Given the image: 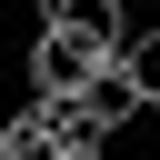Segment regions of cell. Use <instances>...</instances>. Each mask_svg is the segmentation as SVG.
Returning <instances> with one entry per match:
<instances>
[{
    "label": "cell",
    "instance_id": "1",
    "mask_svg": "<svg viewBox=\"0 0 160 160\" xmlns=\"http://www.w3.org/2000/svg\"><path fill=\"white\" fill-rule=\"evenodd\" d=\"M110 60H120V50H100V40L60 30V20H40V30H30V90H90Z\"/></svg>",
    "mask_w": 160,
    "mask_h": 160
},
{
    "label": "cell",
    "instance_id": "2",
    "mask_svg": "<svg viewBox=\"0 0 160 160\" xmlns=\"http://www.w3.org/2000/svg\"><path fill=\"white\" fill-rule=\"evenodd\" d=\"M40 20H60V30L100 40V50H130V0H50Z\"/></svg>",
    "mask_w": 160,
    "mask_h": 160
},
{
    "label": "cell",
    "instance_id": "3",
    "mask_svg": "<svg viewBox=\"0 0 160 160\" xmlns=\"http://www.w3.org/2000/svg\"><path fill=\"white\" fill-rule=\"evenodd\" d=\"M0 160H70V150H60V140H50V130H40V110H30V100H20V110H10V120H0Z\"/></svg>",
    "mask_w": 160,
    "mask_h": 160
},
{
    "label": "cell",
    "instance_id": "4",
    "mask_svg": "<svg viewBox=\"0 0 160 160\" xmlns=\"http://www.w3.org/2000/svg\"><path fill=\"white\" fill-rule=\"evenodd\" d=\"M90 110H100V120H110V130H120V120H140V110H150V100H140V90H130V70H120V60H110V70H100V80H90Z\"/></svg>",
    "mask_w": 160,
    "mask_h": 160
},
{
    "label": "cell",
    "instance_id": "5",
    "mask_svg": "<svg viewBox=\"0 0 160 160\" xmlns=\"http://www.w3.org/2000/svg\"><path fill=\"white\" fill-rule=\"evenodd\" d=\"M120 70H130V90L160 110V30H130V50H120Z\"/></svg>",
    "mask_w": 160,
    "mask_h": 160
},
{
    "label": "cell",
    "instance_id": "6",
    "mask_svg": "<svg viewBox=\"0 0 160 160\" xmlns=\"http://www.w3.org/2000/svg\"><path fill=\"white\" fill-rule=\"evenodd\" d=\"M70 160H110V150H70Z\"/></svg>",
    "mask_w": 160,
    "mask_h": 160
},
{
    "label": "cell",
    "instance_id": "7",
    "mask_svg": "<svg viewBox=\"0 0 160 160\" xmlns=\"http://www.w3.org/2000/svg\"><path fill=\"white\" fill-rule=\"evenodd\" d=\"M150 10H160V0H150Z\"/></svg>",
    "mask_w": 160,
    "mask_h": 160
},
{
    "label": "cell",
    "instance_id": "8",
    "mask_svg": "<svg viewBox=\"0 0 160 160\" xmlns=\"http://www.w3.org/2000/svg\"><path fill=\"white\" fill-rule=\"evenodd\" d=\"M150 120H160V110H150Z\"/></svg>",
    "mask_w": 160,
    "mask_h": 160
}]
</instances>
